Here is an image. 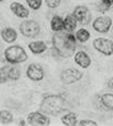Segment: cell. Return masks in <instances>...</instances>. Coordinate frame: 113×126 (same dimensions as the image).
Segmentation results:
<instances>
[{
	"label": "cell",
	"mask_w": 113,
	"mask_h": 126,
	"mask_svg": "<svg viewBox=\"0 0 113 126\" xmlns=\"http://www.w3.org/2000/svg\"><path fill=\"white\" fill-rule=\"evenodd\" d=\"M53 48L57 53L62 58H69L75 51L76 37L71 33H61L57 32L52 38Z\"/></svg>",
	"instance_id": "obj_1"
},
{
	"label": "cell",
	"mask_w": 113,
	"mask_h": 126,
	"mask_svg": "<svg viewBox=\"0 0 113 126\" xmlns=\"http://www.w3.org/2000/svg\"><path fill=\"white\" fill-rule=\"evenodd\" d=\"M66 110V101L60 94H49L44 98L41 101L39 111L46 115L57 116Z\"/></svg>",
	"instance_id": "obj_2"
},
{
	"label": "cell",
	"mask_w": 113,
	"mask_h": 126,
	"mask_svg": "<svg viewBox=\"0 0 113 126\" xmlns=\"http://www.w3.org/2000/svg\"><path fill=\"white\" fill-rule=\"evenodd\" d=\"M4 58L9 63L16 64L22 63L27 60V53L24 50V48L21 46H11L6 49L4 51Z\"/></svg>",
	"instance_id": "obj_3"
},
{
	"label": "cell",
	"mask_w": 113,
	"mask_h": 126,
	"mask_svg": "<svg viewBox=\"0 0 113 126\" xmlns=\"http://www.w3.org/2000/svg\"><path fill=\"white\" fill-rule=\"evenodd\" d=\"M20 32L22 33V35H24L25 37L33 38L39 34L40 32V26L36 21L34 20H26L24 22L21 23L20 25Z\"/></svg>",
	"instance_id": "obj_4"
},
{
	"label": "cell",
	"mask_w": 113,
	"mask_h": 126,
	"mask_svg": "<svg viewBox=\"0 0 113 126\" xmlns=\"http://www.w3.org/2000/svg\"><path fill=\"white\" fill-rule=\"evenodd\" d=\"M83 78V73L81 71L74 67H70V69H65L62 71L61 73V80L66 85H71L76 82H78L80 79Z\"/></svg>",
	"instance_id": "obj_5"
},
{
	"label": "cell",
	"mask_w": 113,
	"mask_h": 126,
	"mask_svg": "<svg viewBox=\"0 0 113 126\" xmlns=\"http://www.w3.org/2000/svg\"><path fill=\"white\" fill-rule=\"evenodd\" d=\"M94 48L104 56H111L113 53V41L107 38H97L93 43Z\"/></svg>",
	"instance_id": "obj_6"
},
{
	"label": "cell",
	"mask_w": 113,
	"mask_h": 126,
	"mask_svg": "<svg viewBox=\"0 0 113 126\" xmlns=\"http://www.w3.org/2000/svg\"><path fill=\"white\" fill-rule=\"evenodd\" d=\"M74 16L76 17L78 23H81L82 25H87L89 24L91 20V14L90 11L87 7H84V6H78L74 9V12H73Z\"/></svg>",
	"instance_id": "obj_7"
},
{
	"label": "cell",
	"mask_w": 113,
	"mask_h": 126,
	"mask_svg": "<svg viewBox=\"0 0 113 126\" xmlns=\"http://www.w3.org/2000/svg\"><path fill=\"white\" fill-rule=\"evenodd\" d=\"M27 124L28 125H35V126H44L50 124V120L46 114L39 112H33L28 114L27 116Z\"/></svg>",
	"instance_id": "obj_8"
},
{
	"label": "cell",
	"mask_w": 113,
	"mask_h": 126,
	"mask_svg": "<svg viewBox=\"0 0 113 126\" xmlns=\"http://www.w3.org/2000/svg\"><path fill=\"white\" fill-rule=\"evenodd\" d=\"M111 25L112 20L109 16H99L93 23L94 30L99 32V33H108L109 30L111 28Z\"/></svg>",
	"instance_id": "obj_9"
},
{
	"label": "cell",
	"mask_w": 113,
	"mask_h": 126,
	"mask_svg": "<svg viewBox=\"0 0 113 126\" xmlns=\"http://www.w3.org/2000/svg\"><path fill=\"white\" fill-rule=\"evenodd\" d=\"M26 75L30 79L34 80V82H39L44 78V70L39 64L33 63L26 70Z\"/></svg>",
	"instance_id": "obj_10"
},
{
	"label": "cell",
	"mask_w": 113,
	"mask_h": 126,
	"mask_svg": "<svg viewBox=\"0 0 113 126\" xmlns=\"http://www.w3.org/2000/svg\"><path fill=\"white\" fill-rule=\"evenodd\" d=\"M74 61L77 65H80L83 69H87L90 66L91 64V59L90 57L86 53L85 51H78L76 52V54L74 56Z\"/></svg>",
	"instance_id": "obj_11"
},
{
	"label": "cell",
	"mask_w": 113,
	"mask_h": 126,
	"mask_svg": "<svg viewBox=\"0 0 113 126\" xmlns=\"http://www.w3.org/2000/svg\"><path fill=\"white\" fill-rule=\"evenodd\" d=\"M10 9H11V11L13 12V14L16 15L17 17H21V19H25V17H27L28 14H30L28 9H26L20 2H12V3L10 4Z\"/></svg>",
	"instance_id": "obj_12"
},
{
	"label": "cell",
	"mask_w": 113,
	"mask_h": 126,
	"mask_svg": "<svg viewBox=\"0 0 113 126\" xmlns=\"http://www.w3.org/2000/svg\"><path fill=\"white\" fill-rule=\"evenodd\" d=\"M1 38L3 39L6 43L11 44L13 41L16 40L17 33L15 32V30H13L11 27H6L1 31Z\"/></svg>",
	"instance_id": "obj_13"
},
{
	"label": "cell",
	"mask_w": 113,
	"mask_h": 126,
	"mask_svg": "<svg viewBox=\"0 0 113 126\" xmlns=\"http://www.w3.org/2000/svg\"><path fill=\"white\" fill-rule=\"evenodd\" d=\"M77 26V20L74 16V14H67L64 19V30L69 33L74 32Z\"/></svg>",
	"instance_id": "obj_14"
},
{
	"label": "cell",
	"mask_w": 113,
	"mask_h": 126,
	"mask_svg": "<svg viewBox=\"0 0 113 126\" xmlns=\"http://www.w3.org/2000/svg\"><path fill=\"white\" fill-rule=\"evenodd\" d=\"M28 48L34 54H39L47 50V45L44 41H33L28 45Z\"/></svg>",
	"instance_id": "obj_15"
},
{
	"label": "cell",
	"mask_w": 113,
	"mask_h": 126,
	"mask_svg": "<svg viewBox=\"0 0 113 126\" xmlns=\"http://www.w3.org/2000/svg\"><path fill=\"white\" fill-rule=\"evenodd\" d=\"M50 25L53 32H61L62 30H64V20H62V17L59 15H54L51 19Z\"/></svg>",
	"instance_id": "obj_16"
},
{
	"label": "cell",
	"mask_w": 113,
	"mask_h": 126,
	"mask_svg": "<svg viewBox=\"0 0 113 126\" xmlns=\"http://www.w3.org/2000/svg\"><path fill=\"white\" fill-rule=\"evenodd\" d=\"M62 124L66 126H74L77 124V115L73 112H69L62 116Z\"/></svg>",
	"instance_id": "obj_17"
},
{
	"label": "cell",
	"mask_w": 113,
	"mask_h": 126,
	"mask_svg": "<svg viewBox=\"0 0 113 126\" xmlns=\"http://www.w3.org/2000/svg\"><path fill=\"white\" fill-rule=\"evenodd\" d=\"M13 122V114L8 110L0 111V123L3 125H8Z\"/></svg>",
	"instance_id": "obj_18"
},
{
	"label": "cell",
	"mask_w": 113,
	"mask_h": 126,
	"mask_svg": "<svg viewBox=\"0 0 113 126\" xmlns=\"http://www.w3.org/2000/svg\"><path fill=\"white\" fill-rule=\"evenodd\" d=\"M101 102L107 109L113 111V94H104L101 96Z\"/></svg>",
	"instance_id": "obj_19"
},
{
	"label": "cell",
	"mask_w": 113,
	"mask_h": 126,
	"mask_svg": "<svg viewBox=\"0 0 113 126\" xmlns=\"http://www.w3.org/2000/svg\"><path fill=\"white\" fill-rule=\"evenodd\" d=\"M75 37L78 41H81V43H86V41L90 38V33H89L87 30H85V28H81V30L77 31Z\"/></svg>",
	"instance_id": "obj_20"
},
{
	"label": "cell",
	"mask_w": 113,
	"mask_h": 126,
	"mask_svg": "<svg viewBox=\"0 0 113 126\" xmlns=\"http://www.w3.org/2000/svg\"><path fill=\"white\" fill-rule=\"evenodd\" d=\"M20 76H21V72L17 67H15V66L9 67V79L16 80L20 78Z\"/></svg>",
	"instance_id": "obj_21"
},
{
	"label": "cell",
	"mask_w": 113,
	"mask_h": 126,
	"mask_svg": "<svg viewBox=\"0 0 113 126\" xmlns=\"http://www.w3.org/2000/svg\"><path fill=\"white\" fill-rule=\"evenodd\" d=\"M9 67L10 66L0 67V84H4L9 79Z\"/></svg>",
	"instance_id": "obj_22"
},
{
	"label": "cell",
	"mask_w": 113,
	"mask_h": 126,
	"mask_svg": "<svg viewBox=\"0 0 113 126\" xmlns=\"http://www.w3.org/2000/svg\"><path fill=\"white\" fill-rule=\"evenodd\" d=\"M28 7L33 10H38L39 8L41 7V3H43V0H26Z\"/></svg>",
	"instance_id": "obj_23"
},
{
	"label": "cell",
	"mask_w": 113,
	"mask_h": 126,
	"mask_svg": "<svg viewBox=\"0 0 113 126\" xmlns=\"http://www.w3.org/2000/svg\"><path fill=\"white\" fill-rule=\"evenodd\" d=\"M47 3V6L51 9H54V8H58L61 3V0H45Z\"/></svg>",
	"instance_id": "obj_24"
},
{
	"label": "cell",
	"mask_w": 113,
	"mask_h": 126,
	"mask_svg": "<svg viewBox=\"0 0 113 126\" xmlns=\"http://www.w3.org/2000/svg\"><path fill=\"white\" fill-rule=\"evenodd\" d=\"M111 6H112V0H101V7H103L101 12H106L107 10L110 9Z\"/></svg>",
	"instance_id": "obj_25"
},
{
	"label": "cell",
	"mask_w": 113,
	"mask_h": 126,
	"mask_svg": "<svg viewBox=\"0 0 113 126\" xmlns=\"http://www.w3.org/2000/svg\"><path fill=\"white\" fill-rule=\"evenodd\" d=\"M81 126H97L98 123H96L95 121H91V120H83L78 123Z\"/></svg>",
	"instance_id": "obj_26"
},
{
	"label": "cell",
	"mask_w": 113,
	"mask_h": 126,
	"mask_svg": "<svg viewBox=\"0 0 113 126\" xmlns=\"http://www.w3.org/2000/svg\"><path fill=\"white\" fill-rule=\"evenodd\" d=\"M108 86H109L110 88H113V77L110 78V80L108 82Z\"/></svg>",
	"instance_id": "obj_27"
},
{
	"label": "cell",
	"mask_w": 113,
	"mask_h": 126,
	"mask_svg": "<svg viewBox=\"0 0 113 126\" xmlns=\"http://www.w3.org/2000/svg\"><path fill=\"white\" fill-rule=\"evenodd\" d=\"M20 125H25V122H23V121L22 122H20Z\"/></svg>",
	"instance_id": "obj_28"
},
{
	"label": "cell",
	"mask_w": 113,
	"mask_h": 126,
	"mask_svg": "<svg viewBox=\"0 0 113 126\" xmlns=\"http://www.w3.org/2000/svg\"><path fill=\"white\" fill-rule=\"evenodd\" d=\"M1 1H3V0H0V2H1Z\"/></svg>",
	"instance_id": "obj_29"
},
{
	"label": "cell",
	"mask_w": 113,
	"mask_h": 126,
	"mask_svg": "<svg viewBox=\"0 0 113 126\" xmlns=\"http://www.w3.org/2000/svg\"><path fill=\"white\" fill-rule=\"evenodd\" d=\"M112 4H113V0H112Z\"/></svg>",
	"instance_id": "obj_30"
}]
</instances>
